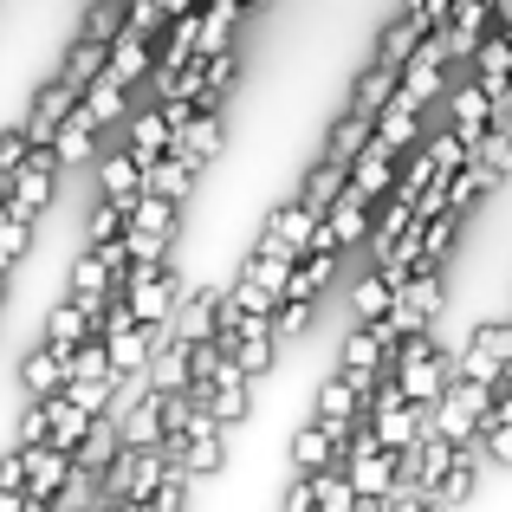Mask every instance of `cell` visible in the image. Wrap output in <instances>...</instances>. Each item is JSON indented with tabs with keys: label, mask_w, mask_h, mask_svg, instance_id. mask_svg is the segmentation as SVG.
Wrapping results in <instances>:
<instances>
[{
	"label": "cell",
	"mask_w": 512,
	"mask_h": 512,
	"mask_svg": "<svg viewBox=\"0 0 512 512\" xmlns=\"http://www.w3.org/2000/svg\"><path fill=\"white\" fill-rule=\"evenodd\" d=\"M441 299H448V279H441V266L428 260V266H415V273L396 286V299H389L383 318L396 325V338H409V331H435Z\"/></svg>",
	"instance_id": "6da1fadb"
},
{
	"label": "cell",
	"mask_w": 512,
	"mask_h": 512,
	"mask_svg": "<svg viewBox=\"0 0 512 512\" xmlns=\"http://www.w3.org/2000/svg\"><path fill=\"white\" fill-rule=\"evenodd\" d=\"M59 150L52 143H33V156H26L20 169L7 175V208L13 214H26V221H39L46 214V201H52V182H59Z\"/></svg>",
	"instance_id": "7a4b0ae2"
},
{
	"label": "cell",
	"mask_w": 512,
	"mask_h": 512,
	"mask_svg": "<svg viewBox=\"0 0 512 512\" xmlns=\"http://www.w3.org/2000/svg\"><path fill=\"white\" fill-rule=\"evenodd\" d=\"M512 363V318H487V325L467 331L461 344V376H474V383H500Z\"/></svg>",
	"instance_id": "3957f363"
},
{
	"label": "cell",
	"mask_w": 512,
	"mask_h": 512,
	"mask_svg": "<svg viewBox=\"0 0 512 512\" xmlns=\"http://www.w3.org/2000/svg\"><path fill=\"white\" fill-rule=\"evenodd\" d=\"M78 98H85V85H72V78H65V72H52L46 85L33 91V104H26L20 130H26V137H33V143H52V137H59V124H65V117H72V104H78Z\"/></svg>",
	"instance_id": "277c9868"
},
{
	"label": "cell",
	"mask_w": 512,
	"mask_h": 512,
	"mask_svg": "<svg viewBox=\"0 0 512 512\" xmlns=\"http://www.w3.org/2000/svg\"><path fill=\"white\" fill-rule=\"evenodd\" d=\"M376 376H383V370H344V363H338V370L318 383L312 415H318V422H350V415H363V402H370Z\"/></svg>",
	"instance_id": "5b68a950"
},
{
	"label": "cell",
	"mask_w": 512,
	"mask_h": 512,
	"mask_svg": "<svg viewBox=\"0 0 512 512\" xmlns=\"http://www.w3.org/2000/svg\"><path fill=\"white\" fill-rule=\"evenodd\" d=\"M357 422V415H350ZM350 422H305V428H292V441H286V461H292V474H318V467H331L338 461V448H344V435H350Z\"/></svg>",
	"instance_id": "8992f818"
},
{
	"label": "cell",
	"mask_w": 512,
	"mask_h": 512,
	"mask_svg": "<svg viewBox=\"0 0 512 512\" xmlns=\"http://www.w3.org/2000/svg\"><path fill=\"white\" fill-rule=\"evenodd\" d=\"M65 474H72L65 448H52V441L26 448V512H52V493L65 487Z\"/></svg>",
	"instance_id": "52a82bcc"
},
{
	"label": "cell",
	"mask_w": 512,
	"mask_h": 512,
	"mask_svg": "<svg viewBox=\"0 0 512 512\" xmlns=\"http://www.w3.org/2000/svg\"><path fill=\"white\" fill-rule=\"evenodd\" d=\"M221 150H227V124H221V111H195V117H188V124L169 137V156H182V163H195V169H208Z\"/></svg>",
	"instance_id": "ba28073f"
},
{
	"label": "cell",
	"mask_w": 512,
	"mask_h": 512,
	"mask_svg": "<svg viewBox=\"0 0 512 512\" xmlns=\"http://www.w3.org/2000/svg\"><path fill=\"white\" fill-rule=\"evenodd\" d=\"M124 299H130V318H137V325H169L175 305H182V279H175V266H163V273L137 279Z\"/></svg>",
	"instance_id": "9c48e42d"
},
{
	"label": "cell",
	"mask_w": 512,
	"mask_h": 512,
	"mask_svg": "<svg viewBox=\"0 0 512 512\" xmlns=\"http://www.w3.org/2000/svg\"><path fill=\"white\" fill-rule=\"evenodd\" d=\"M163 338H169V325H117L111 338H104V344H111V370L117 376H143Z\"/></svg>",
	"instance_id": "30bf717a"
},
{
	"label": "cell",
	"mask_w": 512,
	"mask_h": 512,
	"mask_svg": "<svg viewBox=\"0 0 512 512\" xmlns=\"http://www.w3.org/2000/svg\"><path fill=\"white\" fill-rule=\"evenodd\" d=\"M104 72H111V78H124V85L137 91L143 78L156 72V39H150V33H137V26H124V33L111 39V59H104Z\"/></svg>",
	"instance_id": "8fae6325"
},
{
	"label": "cell",
	"mask_w": 512,
	"mask_h": 512,
	"mask_svg": "<svg viewBox=\"0 0 512 512\" xmlns=\"http://www.w3.org/2000/svg\"><path fill=\"white\" fill-rule=\"evenodd\" d=\"M338 260H344L338 247H312L299 266H292V279H286V292H279V299H305V305H318V299H325V286L338 279Z\"/></svg>",
	"instance_id": "7c38bea8"
},
{
	"label": "cell",
	"mask_w": 512,
	"mask_h": 512,
	"mask_svg": "<svg viewBox=\"0 0 512 512\" xmlns=\"http://www.w3.org/2000/svg\"><path fill=\"white\" fill-rule=\"evenodd\" d=\"M117 448H124V428H117V415L104 409V415H91L85 441L72 448V467H85V474H104V467L117 461Z\"/></svg>",
	"instance_id": "4fadbf2b"
},
{
	"label": "cell",
	"mask_w": 512,
	"mask_h": 512,
	"mask_svg": "<svg viewBox=\"0 0 512 512\" xmlns=\"http://www.w3.org/2000/svg\"><path fill=\"white\" fill-rule=\"evenodd\" d=\"M376 143H383L389 156H409L415 143H422V111L402 104V98H389L383 111H376Z\"/></svg>",
	"instance_id": "5bb4252c"
},
{
	"label": "cell",
	"mask_w": 512,
	"mask_h": 512,
	"mask_svg": "<svg viewBox=\"0 0 512 512\" xmlns=\"http://www.w3.org/2000/svg\"><path fill=\"white\" fill-rule=\"evenodd\" d=\"M214 325H221V292H182V305H175V318H169L175 338L201 344V338H214Z\"/></svg>",
	"instance_id": "9a60e30c"
},
{
	"label": "cell",
	"mask_w": 512,
	"mask_h": 512,
	"mask_svg": "<svg viewBox=\"0 0 512 512\" xmlns=\"http://www.w3.org/2000/svg\"><path fill=\"white\" fill-rule=\"evenodd\" d=\"M98 130H104V124L85 111V98H78V104H72V117L59 124V137H52L59 163H65V169H72V163H91V150H98Z\"/></svg>",
	"instance_id": "2e32d148"
},
{
	"label": "cell",
	"mask_w": 512,
	"mask_h": 512,
	"mask_svg": "<svg viewBox=\"0 0 512 512\" xmlns=\"http://www.w3.org/2000/svg\"><path fill=\"white\" fill-rule=\"evenodd\" d=\"M130 156H137L143 169L156 163V156H169V117H163V104H143V111H130V143H124Z\"/></svg>",
	"instance_id": "e0dca14e"
},
{
	"label": "cell",
	"mask_w": 512,
	"mask_h": 512,
	"mask_svg": "<svg viewBox=\"0 0 512 512\" xmlns=\"http://www.w3.org/2000/svg\"><path fill=\"white\" fill-rule=\"evenodd\" d=\"M448 104H454V130H461L467 143H480V130L493 124V91L480 85V78H461Z\"/></svg>",
	"instance_id": "ac0fdd59"
},
{
	"label": "cell",
	"mask_w": 512,
	"mask_h": 512,
	"mask_svg": "<svg viewBox=\"0 0 512 512\" xmlns=\"http://www.w3.org/2000/svg\"><path fill=\"white\" fill-rule=\"evenodd\" d=\"M20 389H26V396H52V389H65V350L39 338L33 350H26V363H20Z\"/></svg>",
	"instance_id": "d6986e66"
},
{
	"label": "cell",
	"mask_w": 512,
	"mask_h": 512,
	"mask_svg": "<svg viewBox=\"0 0 512 512\" xmlns=\"http://www.w3.org/2000/svg\"><path fill=\"white\" fill-rule=\"evenodd\" d=\"M370 137H376V117L370 111H357V104H350V117H338V124H331V137H325V156L331 163H357L363 150H370Z\"/></svg>",
	"instance_id": "ffe728a7"
},
{
	"label": "cell",
	"mask_w": 512,
	"mask_h": 512,
	"mask_svg": "<svg viewBox=\"0 0 512 512\" xmlns=\"http://www.w3.org/2000/svg\"><path fill=\"white\" fill-rule=\"evenodd\" d=\"M91 331H98V318H91V305H85V299H72V292H65V299L46 312V344H59V350L85 344Z\"/></svg>",
	"instance_id": "44dd1931"
},
{
	"label": "cell",
	"mask_w": 512,
	"mask_h": 512,
	"mask_svg": "<svg viewBox=\"0 0 512 512\" xmlns=\"http://www.w3.org/2000/svg\"><path fill=\"white\" fill-rule=\"evenodd\" d=\"M396 169H402V156H389L383 143L370 137V150H363L357 163H350V182H357V188H363V195H370V201H383L389 188H396Z\"/></svg>",
	"instance_id": "7402d4cb"
},
{
	"label": "cell",
	"mask_w": 512,
	"mask_h": 512,
	"mask_svg": "<svg viewBox=\"0 0 512 512\" xmlns=\"http://www.w3.org/2000/svg\"><path fill=\"white\" fill-rule=\"evenodd\" d=\"M422 33H428V26H422V20H415V13H409V7H402V13H396V20H389V26H383V33H376V59H383V65H396V72H402V65H409V59H415V46H422Z\"/></svg>",
	"instance_id": "603a6c76"
},
{
	"label": "cell",
	"mask_w": 512,
	"mask_h": 512,
	"mask_svg": "<svg viewBox=\"0 0 512 512\" xmlns=\"http://www.w3.org/2000/svg\"><path fill=\"white\" fill-rule=\"evenodd\" d=\"M312 227H318V208H305V201H273V214H266V234L299 253L312 247Z\"/></svg>",
	"instance_id": "cb8c5ba5"
},
{
	"label": "cell",
	"mask_w": 512,
	"mask_h": 512,
	"mask_svg": "<svg viewBox=\"0 0 512 512\" xmlns=\"http://www.w3.org/2000/svg\"><path fill=\"white\" fill-rule=\"evenodd\" d=\"M98 195H111V201H137L143 195V163L130 150H111L98 163Z\"/></svg>",
	"instance_id": "d4e9b609"
},
{
	"label": "cell",
	"mask_w": 512,
	"mask_h": 512,
	"mask_svg": "<svg viewBox=\"0 0 512 512\" xmlns=\"http://www.w3.org/2000/svg\"><path fill=\"white\" fill-rule=\"evenodd\" d=\"M389 299H396V279H389L383 266H370V273L350 286V318H357V325H370V318L389 312Z\"/></svg>",
	"instance_id": "484cf974"
},
{
	"label": "cell",
	"mask_w": 512,
	"mask_h": 512,
	"mask_svg": "<svg viewBox=\"0 0 512 512\" xmlns=\"http://www.w3.org/2000/svg\"><path fill=\"white\" fill-rule=\"evenodd\" d=\"M344 182H350V169H344V163H331V156H318V163L305 169V182H299V201H305V208H318V214H325L331 201L344 195Z\"/></svg>",
	"instance_id": "4316f807"
},
{
	"label": "cell",
	"mask_w": 512,
	"mask_h": 512,
	"mask_svg": "<svg viewBox=\"0 0 512 512\" xmlns=\"http://www.w3.org/2000/svg\"><path fill=\"white\" fill-rule=\"evenodd\" d=\"M195 163H182V156H156L150 169H143V188H150V195H169V201H188L195 195Z\"/></svg>",
	"instance_id": "83f0119b"
},
{
	"label": "cell",
	"mask_w": 512,
	"mask_h": 512,
	"mask_svg": "<svg viewBox=\"0 0 512 512\" xmlns=\"http://www.w3.org/2000/svg\"><path fill=\"white\" fill-rule=\"evenodd\" d=\"M474 78H480L487 91H506V85H512V39L500 33V26L480 39V52H474Z\"/></svg>",
	"instance_id": "f1b7e54d"
},
{
	"label": "cell",
	"mask_w": 512,
	"mask_h": 512,
	"mask_svg": "<svg viewBox=\"0 0 512 512\" xmlns=\"http://www.w3.org/2000/svg\"><path fill=\"white\" fill-rule=\"evenodd\" d=\"M396 85H402V72H396V65H383V59H376L370 72H357V85H350V104L376 117V111H383L389 98H396Z\"/></svg>",
	"instance_id": "f546056e"
},
{
	"label": "cell",
	"mask_w": 512,
	"mask_h": 512,
	"mask_svg": "<svg viewBox=\"0 0 512 512\" xmlns=\"http://www.w3.org/2000/svg\"><path fill=\"white\" fill-rule=\"evenodd\" d=\"M409 227H415V208H409V201H396V195H383V214L370 221V260H383Z\"/></svg>",
	"instance_id": "4dcf8cb0"
},
{
	"label": "cell",
	"mask_w": 512,
	"mask_h": 512,
	"mask_svg": "<svg viewBox=\"0 0 512 512\" xmlns=\"http://www.w3.org/2000/svg\"><path fill=\"white\" fill-rule=\"evenodd\" d=\"M85 111L98 117V124H117V117H130V85L124 78H111V72H98L85 85Z\"/></svg>",
	"instance_id": "1f68e13d"
},
{
	"label": "cell",
	"mask_w": 512,
	"mask_h": 512,
	"mask_svg": "<svg viewBox=\"0 0 512 512\" xmlns=\"http://www.w3.org/2000/svg\"><path fill=\"white\" fill-rule=\"evenodd\" d=\"M454 240H461V208L428 214V221H422V266H428V260H435V266H448Z\"/></svg>",
	"instance_id": "d6a6232c"
},
{
	"label": "cell",
	"mask_w": 512,
	"mask_h": 512,
	"mask_svg": "<svg viewBox=\"0 0 512 512\" xmlns=\"http://www.w3.org/2000/svg\"><path fill=\"white\" fill-rule=\"evenodd\" d=\"M124 13H130V0H91L85 20H78V39H91V46H111V39L124 33Z\"/></svg>",
	"instance_id": "836d02e7"
},
{
	"label": "cell",
	"mask_w": 512,
	"mask_h": 512,
	"mask_svg": "<svg viewBox=\"0 0 512 512\" xmlns=\"http://www.w3.org/2000/svg\"><path fill=\"white\" fill-rule=\"evenodd\" d=\"M150 383L156 389H188V338H169L156 344V357H150Z\"/></svg>",
	"instance_id": "e575fe53"
},
{
	"label": "cell",
	"mask_w": 512,
	"mask_h": 512,
	"mask_svg": "<svg viewBox=\"0 0 512 512\" xmlns=\"http://www.w3.org/2000/svg\"><path fill=\"white\" fill-rule=\"evenodd\" d=\"M221 461H227V441H221V428H208V435H182V467H188L195 480L221 474Z\"/></svg>",
	"instance_id": "d590c367"
},
{
	"label": "cell",
	"mask_w": 512,
	"mask_h": 512,
	"mask_svg": "<svg viewBox=\"0 0 512 512\" xmlns=\"http://www.w3.org/2000/svg\"><path fill=\"white\" fill-rule=\"evenodd\" d=\"M85 428H91V409H78V402L59 389V396H52V448L72 454L78 441H85Z\"/></svg>",
	"instance_id": "8d00e7d4"
},
{
	"label": "cell",
	"mask_w": 512,
	"mask_h": 512,
	"mask_svg": "<svg viewBox=\"0 0 512 512\" xmlns=\"http://www.w3.org/2000/svg\"><path fill=\"white\" fill-rule=\"evenodd\" d=\"M312 487H318V506H325V512H357V487H350V467L344 461L318 467Z\"/></svg>",
	"instance_id": "74e56055"
},
{
	"label": "cell",
	"mask_w": 512,
	"mask_h": 512,
	"mask_svg": "<svg viewBox=\"0 0 512 512\" xmlns=\"http://www.w3.org/2000/svg\"><path fill=\"white\" fill-rule=\"evenodd\" d=\"M124 227H130V201H111V195H104L98 208H91V221H85V247H104V240H124Z\"/></svg>",
	"instance_id": "f35d334b"
},
{
	"label": "cell",
	"mask_w": 512,
	"mask_h": 512,
	"mask_svg": "<svg viewBox=\"0 0 512 512\" xmlns=\"http://www.w3.org/2000/svg\"><path fill=\"white\" fill-rule=\"evenodd\" d=\"M208 409H214V422H221V428H240L253 415V383H214Z\"/></svg>",
	"instance_id": "ab89813d"
},
{
	"label": "cell",
	"mask_w": 512,
	"mask_h": 512,
	"mask_svg": "<svg viewBox=\"0 0 512 512\" xmlns=\"http://www.w3.org/2000/svg\"><path fill=\"white\" fill-rule=\"evenodd\" d=\"M474 156L493 169V182H506V175H512V124H487L480 143H474Z\"/></svg>",
	"instance_id": "60d3db41"
},
{
	"label": "cell",
	"mask_w": 512,
	"mask_h": 512,
	"mask_svg": "<svg viewBox=\"0 0 512 512\" xmlns=\"http://www.w3.org/2000/svg\"><path fill=\"white\" fill-rule=\"evenodd\" d=\"M26 247H33V221L26 214H13V208H0V266H20L26 260Z\"/></svg>",
	"instance_id": "b9f144b4"
},
{
	"label": "cell",
	"mask_w": 512,
	"mask_h": 512,
	"mask_svg": "<svg viewBox=\"0 0 512 512\" xmlns=\"http://www.w3.org/2000/svg\"><path fill=\"white\" fill-rule=\"evenodd\" d=\"M474 441H480V454H487V467H512V422L506 415H480Z\"/></svg>",
	"instance_id": "7bdbcfd3"
},
{
	"label": "cell",
	"mask_w": 512,
	"mask_h": 512,
	"mask_svg": "<svg viewBox=\"0 0 512 512\" xmlns=\"http://www.w3.org/2000/svg\"><path fill=\"white\" fill-rule=\"evenodd\" d=\"M52 396H59V389H52ZM52 396H33V402L20 409V428H13V441H20V448L52 441Z\"/></svg>",
	"instance_id": "ee69618b"
},
{
	"label": "cell",
	"mask_w": 512,
	"mask_h": 512,
	"mask_svg": "<svg viewBox=\"0 0 512 512\" xmlns=\"http://www.w3.org/2000/svg\"><path fill=\"white\" fill-rule=\"evenodd\" d=\"M104 59H111V46H91V39H72V52H65L59 72L72 78V85H91V78L104 72Z\"/></svg>",
	"instance_id": "f6af8a7d"
},
{
	"label": "cell",
	"mask_w": 512,
	"mask_h": 512,
	"mask_svg": "<svg viewBox=\"0 0 512 512\" xmlns=\"http://www.w3.org/2000/svg\"><path fill=\"white\" fill-rule=\"evenodd\" d=\"M312 312H318V305H305V299H279V312H273V338H279V344L305 338V331H312Z\"/></svg>",
	"instance_id": "bcb514c9"
},
{
	"label": "cell",
	"mask_w": 512,
	"mask_h": 512,
	"mask_svg": "<svg viewBox=\"0 0 512 512\" xmlns=\"http://www.w3.org/2000/svg\"><path fill=\"white\" fill-rule=\"evenodd\" d=\"M124 26H137V33H150V39H163L169 33V13L156 7V0H130V13H124Z\"/></svg>",
	"instance_id": "7dc6e473"
},
{
	"label": "cell",
	"mask_w": 512,
	"mask_h": 512,
	"mask_svg": "<svg viewBox=\"0 0 512 512\" xmlns=\"http://www.w3.org/2000/svg\"><path fill=\"white\" fill-rule=\"evenodd\" d=\"M279 506H286V512H312V506H318V487H312V474H292V487L279 493Z\"/></svg>",
	"instance_id": "c3c4849f"
},
{
	"label": "cell",
	"mask_w": 512,
	"mask_h": 512,
	"mask_svg": "<svg viewBox=\"0 0 512 512\" xmlns=\"http://www.w3.org/2000/svg\"><path fill=\"white\" fill-rule=\"evenodd\" d=\"M0 487H26V448H20V441H13V454H7V461H0Z\"/></svg>",
	"instance_id": "681fc988"
},
{
	"label": "cell",
	"mask_w": 512,
	"mask_h": 512,
	"mask_svg": "<svg viewBox=\"0 0 512 512\" xmlns=\"http://www.w3.org/2000/svg\"><path fill=\"white\" fill-rule=\"evenodd\" d=\"M493 124H512V85L493 91Z\"/></svg>",
	"instance_id": "f907efd6"
},
{
	"label": "cell",
	"mask_w": 512,
	"mask_h": 512,
	"mask_svg": "<svg viewBox=\"0 0 512 512\" xmlns=\"http://www.w3.org/2000/svg\"><path fill=\"white\" fill-rule=\"evenodd\" d=\"M156 7H163V13H169V20H175V13H188V7H201V0H156Z\"/></svg>",
	"instance_id": "816d5d0a"
},
{
	"label": "cell",
	"mask_w": 512,
	"mask_h": 512,
	"mask_svg": "<svg viewBox=\"0 0 512 512\" xmlns=\"http://www.w3.org/2000/svg\"><path fill=\"white\" fill-rule=\"evenodd\" d=\"M7 292H13V273H7V266H0V305H7Z\"/></svg>",
	"instance_id": "f5cc1de1"
},
{
	"label": "cell",
	"mask_w": 512,
	"mask_h": 512,
	"mask_svg": "<svg viewBox=\"0 0 512 512\" xmlns=\"http://www.w3.org/2000/svg\"><path fill=\"white\" fill-rule=\"evenodd\" d=\"M0 182H7V175H0Z\"/></svg>",
	"instance_id": "db71d44e"
},
{
	"label": "cell",
	"mask_w": 512,
	"mask_h": 512,
	"mask_svg": "<svg viewBox=\"0 0 512 512\" xmlns=\"http://www.w3.org/2000/svg\"><path fill=\"white\" fill-rule=\"evenodd\" d=\"M506 383H512V376H506Z\"/></svg>",
	"instance_id": "11a10c76"
}]
</instances>
